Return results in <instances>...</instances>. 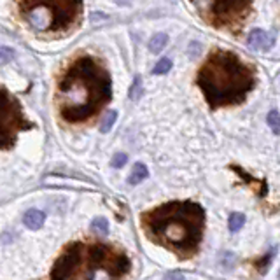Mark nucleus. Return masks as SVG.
<instances>
[{
  "mask_svg": "<svg viewBox=\"0 0 280 280\" xmlns=\"http://www.w3.org/2000/svg\"><path fill=\"white\" fill-rule=\"evenodd\" d=\"M112 98L109 70L93 56H79L65 70L56 89V105L67 123H83L104 109Z\"/></svg>",
  "mask_w": 280,
  "mask_h": 280,
  "instance_id": "obj_1",
  "label": "nucleus"
},
{
  "mask_svg": "<svg viewBox=\"0 0 280 280\" xmlns=\"http://www.w3.org/2000/svg\"><path fill=\"white\" fill-rule=\"evenodd\" d=\"M205 210L194 201H168L142 214L140 222L147 238L188 259L200 251L205 233Z\"/></svg>",
  "mask_w": 280,
  "mask_h": 280,
  "instance_id": "obj_2",
  "label": "nucleus"
},
{
  "mask_svg": "<svg viewBox=\"0 0 280 280\" xmlns=\"http://www.w3.org/2000/svg\"><path fill=\"white\" fill-rule=\"evenodd\" d=\"M196 83L212 109L238 105L258 83L254 65L228 49H214L200 67Z\"/></svg>",
  "mask_w": 280,
  "mask_h": 280,
  "instance_id": "obj_3",
  "label": "nucleus"
},
{
  "mask_svg": "<svg viewBox=\"0 0 280 280\" xmlns=\"http://www.w3.org/2000/svg\"><path fill=\"white\" fill-rule=\"evenodd\" d=\"M130 266V258L116 245L74 242L62 252L49 280H123Z\"/></svg>",
  "mask_w": 280,
  "mask_h": 280,
  "instance_id": "obj_4",
  "label": "nucleus"
},
{
  "mask_svg": "<svg viewBox=\"0 0 280 280\" xmlns=\"http://www.w3.org/2000/svg\"><path fill=\"white\" fill-rule=\"evenodd\" d=\"M23 20L35 32H67L81 20L83 4L79 2H20Z\"/></svg>",
  "mask_w": 280,
  "mask_h": 280,
  "instance_id": "obj_5",
  "label": "nucleus"
},
{
  "mask_svg": "<svg viewBox=\"0 0 280 280\" xmlns=\"http://www.w3.org/2000/svg\"><path fill=\"white\" fill-rule=\"evenodd\" d=\"M32 123L25 117L21 104L7 89L0 88V149H11L21 131L30 130Z\"/></svg>",
  "mask_w": 280,
  "mask_h": 280,
  "instance_id": "obj_6",
  "label": "nucleus"
},
{
  "mask_svg": "<svg viewBox=\"0 0 280 280\" xmlns=\"http://www.w3.org/2000/svg\"><path fill=\"white\" fill-rule=\"evenodd\" d=\"M251 2H210L205 5L203 18L209 25L230 34H240L252 14Z\"/></svg>",
  "mask_w": 280,
  "mask_h": 280,
  "instance_id": "obj_7",
  "label": "nucleus"
},
{
  "mask_svg": "<svg viewBox=\"0 0 280 280\" xmlns=\"http://www.w3.org/2000/svg\"><path fill=\"white\" fill-rule=\"evenodd\" d=\"M247 42H249V46H251L252 49L264 51V49H268V47H272L273 39H272V35L268 34V32H264V30H261V28H256V30H252L251 34H249Z\"/></svg>",
  "mask_w": 280,
  "mask_h": 280,
  "instance_id": "obj_8",
  "label": "nucleus"
},
{
  "mask_svg": "<svg viewBox=\"0 0 280 280\" xmlns=\"http://www.w3.org/2000/svg\"><path fill=\"white\" fill-rule=\"evenodd\" d=\"M44 221H46V214L37 209L28 210V212L25 214V217H23V222H25V226L30 228V230H41Z\"/></svg>",
  "mask_w": 280,
  "mask_h": 280,
  "instance_id": "obj_9",
  "label": "nucleus"
},
{
  "mask_svg": "<svg viewBox=\"0 0 280 280\" xmlns=\"http://www.w3.org/2000/svg\"><path fill=\"white\" fill-rule=\"evenodd\" d=\"M147 177H149V170H147V167L144 163H135L133 170H131L130 177H128V182L130 184H140L142 180H146Z\"/></svg>",
  "mask_w": 280,
  "mask_h": 280,
  "instance_id": "obj_10",
  "label": "nucleus"
},
{
  "mask_svg": "<svg viewBox=\"0 0 280 280\" xmlns=\"http://www.w3.org/2000/svg\"><path fill=\"white\" fill-rule=\"evenodd\" d=\"M167 42H168L167 34H156V35H152V37H151V41H149L151 53H154V55L161 53V51L165 49V46H167Z\"/></svg>",
  "mask_w": 280,
  "mask_h": 280,
  "instance_id": "obj_11",
  "label": "nucleus"
},
{
  "mask_svg": "<svg viewBox=\"0 0 280 280\" xmlns=\"http://www.w3.org/2000/svg\"><path fill=\"white\" fill-rule=\"evenodd\" d=\"M91 231L96 235V237H107V233H109V222H107V219H104V217L93 219Z\"/></svg>",
  "mask_w": 280,
  "mask_h": 280,
  "instance_id": "obj_12",
  "label": "nucleus"
},
{
  "mask_svg": "<svg viewBox=\"0 0 280 280\" xmlns=\"http://www.w3.org/2000/svg\"><path fill=\"white\" fill-rule=\"evenodd\" d=\"M243 224H245V215L240 212H233L230 215V221H228V228H230L231 233H237V231H240L243 228Z\"/></svg>",
  "mask_w": 280,
  "mask_h": 280,
  "instance_id": "obj_13",
  "label": "nucleus"
},
{
  "mask_svg": "<svg viewBox=\"0 0 280 280\" xmlns=\"http://www.w3.org/2000/svg\"><path fill=\"white\" fill-rule=\"evenodd\" d=\"M116 119H117L116 110H109V112L105 114L104 119H102V126H100L102 133H109V131L112 130V126H114V123H116Z\"/></svg>",
  "mask_w": 280,
  "mask_h": 280,
  "instance_id": "obj_14",
  "label": "nucleus"
},
{
  "mask_svg": "<svg viewBox=\"0 0 280 280\" xmlns=\"http://www.w3.org/2000/svg\"><path fill=\"white\" fill-rule=\"evenodd\" d=\"M142 95H144L142 79H140V75H137V77L133 79V84L130 86V98L131 100H138Z\"/></svg>",
  "mask_w": 280,
  "mask_h": 280,
  "instance_id": "obj_15",
  "label": "nucleus"
},
{
  "mask_svg": "<svg viewBox=\"0 0 280 280\" xmlns=\"http://www.w3.org/2000/svg\"><path fill=\"white\" fill-rule=\"evenodd\" d=\"M268 126H270V130L273 131L275 135L280 133V114L279 110H270V114H268Z\"/></svg>",
  "mask_w": 280,
  "mask_h": 280,
  "instance_id": "obj_16",
  "label": "nucleus"
},
{
  "mask_svg": "<svg viewBox=\"0 0 280 280\" xmlns=\"http://www.w3.org/2000/svg\"><path fill=\"white\" fill-rule=\"evenodd\" d=\"M168 70H172V60L170 58H161L154 65V68H152V74L163 75V74H167Z\"/></svg>",
  "mask_w": 280,
  "mask_h": 280,
  "instance_id": "obj_17",
  "label": "nucleus"
},
{
  "mask_svg": "<svg viewBox=\"0 0 280 280\" xmlns=\"http://www.w3.org/2000/svg\"><path fill=\"white\" fill-rule=\"evenodd\" d=\"M126 161H128V156H126L125 152H117V154H114L110 165H112L114 168H121V167H125V165H126Z\"/></svg>",
  "mask_w": 280,
  "mask_h": 280,
  "instance_id": "obj_18",
  "label": "nucleus"
},
{
  "mask_svg": "<svg viewBox=\"0 0 280 280\" xmlns=\"http://www.w3.org/2000/svg\"><path fill=\"white\" fill-rule=\"evenodd\" d=\"M14 58V51L11 47L2 46L0 47V63H9Z\"/></svg>",
  "mask_w": 280,
  "mask_h": 280,
  "instance_id": "obj_19",
  "label": "nucleus"
},
{
  "mask_svg": "<svg viewBox=\"0 0 280 280\" xmlns=\"http://www.w3.org/2000/svg\"><path fill=\"white\" fill-rule=\"evenodd\" d=\"M273 256H275V251H273V249H272V251L268 252V254L264 256L263 259H261L259 263H258V264H259V266H258V268H259V272H263V273L266 272V270H268V264H270V261H272Z\"/></svg>",
  "mask_w": 280,
  "mask_h": 280,
  "instance_id": "obj_20",
  "label": "nucleus"
},
{
  "mask_svg": "<svg viewBox=\"0 0 280 280\" xmlns=\"http://www.w3.org/2000/svg\"><path fill=\"white\" fill-rule=\"evenodd\" d=\"M165 280H184V275L182 273H170V275H167Z\"/></svg>",
  "mask_w": 280,
  "mask_h": 280,
  "instance_id": "obj_21",
  "label": "nucleus"
},
{
  "mask_svg": "<svg viewBox=\"0 0 280 280\" xmlns=\"http://www.w3.org/2000/svg\"><path fill=\"white\" fill-rule=\"evenodd\" d=\"M279 279H280V272H279Z\"/></svg>",
  "mask_w": 280,
  "mask_h": 280,
  "instance_id": "obj_22",
  "label": "nucleus"
}]
</instances>
